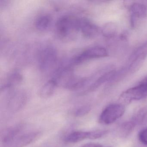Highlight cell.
<instances>
[{
	"label": "cell",
	"instance_id": "cell-2",
	"mask_svg": "<svg viewBox=\"0 0 147 147\" xmlns=\"http://www.w3.org/2000/svg\"><path fill=\"white\" fill-rule=\"evenodd\" d=\"M24 130L7 142L2 143L3 147H24L34 142L40 136L38 131H24Z\"/></svg>",
	"mask_w": 147,
	"mask_h": 147
},
{
	"label": "cell",
	"instance_id": "cell-12",
	"mask_svg": "<svg viewBox=\"0 0 147 147\" xmlns=\"http://www.w3.org/2000/svg\"><path fill=\"white\" fill-rule=\"evenodd\" d=\"M57 86V85L54 79L50 80L40 89L39 92L40 96L44 98H49L54 93Z\"/></svg>",
	"mask_w": 147,
	"mask_h": 147
},
{
	"label": "cell",
	"instance_id": "cell-20",
	"mask_svg": "<svg viewBox=\"0 0 147 147\" xmlns=\"http://www.w3.org/2000/svg\"></svg>",
	"mask_w": 147,
	"mask_h": 147
},
{
	"label": "cell",
	"instance_id": "cell-13",
	"mask_svg": "<svg viewBox=\"0 0 147 147\" xmlns=\"http://www.w3.org/2000/svg\"><path fill=\"white\" fill-rule=\"evenodd\" d=\"M51 18L49 15H44L38 18L35 23L36 29L41 31H44L48 30L51 26Z\"/></svg>",
	"mask_w": 147,
	"mask_h": 147
},
{
	"label": "cell",
	"instance_id": "cell-11",
	"mask_svg": "<svg viewBox=\"0 0 147 147\" xmlns=\"http://www.w3.org/2000/svg\"><path fill=\"white\" fill-rule=\"evenodd\" d=\"M136 125V123L132 119L124 122L121 124L118 128L117 130V134L121 137H126L133 131Z\"/></svg>",
	"mask_w": 147,
	"mask_h": 147
},
{
	"label": "cell",
	"instance_id": "cell-8",
	"mask_svg": "<svg viewBox=\"0 0 147 147\" xmlns=\"http://www.w3.org/2000/svg\"><path fill=\"white\" fill-rule=\"evenodd\" d=\"M80 31L85 36L93 38L99 33L100 30L98 26L86 18H80L79 23Z\"/></svg>",
	"mask_w": 147,
	"mask_h": 147
},
{
	"label": "cell",
	"instance_id": "cell-15",
	"mask_svg": "<svg viewBox=\"0 0 147 147\" xmlns=\"http://www.w3.org/2000/svg\"><path fill=\"white\" fill-rule=\"evenodd\" d=\"M117 27L116 25L113 23H109L105 25L102 30L103 35L106 37L114 36L117 33Z\"/></svg>",
	"mask_w": 147,
	"mask_h": 147
},
{
	"label": "cell",
	"instance_id": "cell-9",
	"mask_svg": "<svg viewBox=\"0 0 147 147\" xmlns=\"http://www.w3.org/2000/svg\"><path fill=\"white\" fill-rule=\"evenodd\" d=\"M86 139H95L94 131H76L68 134L64 141L68 143H75Z\"/></svg>",
	"mask_w": 147,
	"mask_h": 147
},
{
	"label": "cell",
	"instance_id": "cell-4",
	"mask_svg": "<svg viewBox=\"0 0 147 147\" xmlns=\"http://www.w3.org/2000/svg\"><path fill=\"white\" fill-rule=\"evenodd\" d=\"M146 97L147 86L140 83L138 86L123 92L119 97V101L123 105L128 104L131 101L139 100Z\"/></svg>",
	"mask_w": 147,
	"mask_h": 147
},
{
	"label": "cell",
	"instance_id": "cell-5",
	"mask_svg": "<svg viewBox=\"0 0 147 147\" xmlns=\"http://www.w3.org/2000/svg\"><path fill=\"white\" fill-rule=\"evenodd\" d=\"M108 56L105 48L99 46L92 47L84 51L75 59L76 63H80L88 60L106 57Z\"/></svg>",
	"mask_w": 147,
	"mask_h": 147
},
{
	"label": "cell",
	"instance_id": "cell-18",
	"mask_svg": "<svg viewBox=\"0 0 147 147\" xmlns=\"http://www.w3.org/2000/svg\"><path fill=\"white\" fill-rule=\"evenodd\" d=\"M81 147H103L102 145L99 144L94 143H89L84 144Z\"/></svg>",
	"mask_w": 147,
	"mask_h": 147
},
{
	"label": "cell",
	"instance_id": "cell-19",
	"mask_svg": "<svg viewBox=\"0 0 147 147\" xmlns=\"http://www.w3.org/2000/svg\"><path fill=\"white\" fill-rule=\"evenodd\" d=\"M140 83H142V84H144V85L147 86V76L140 82Z\"/></svg>",
	"mask_w": 147,
	"mask_h": 147
},
{
	"label": "cell",
	"instance_id": "cell-17",
	"mask_svg": "<svg viewBox=\"0 0 147 147\" xmlns=\"http://www.w3.org/2000/svg\"><path fill=\"white\" fill-rule=\"evenodd\" d=\"M138 138L142 143L147 145V128L143 129L139 132Z\"/></svg>",
	"mask_w": 147,
	"mask_h": 147
},
{
	"label": "cell",
	"instance_id": "cell-7",
	"mask_svg": "<svg viewBox=\"0 0 147 147\" xmlns=\"http://www.w3.org/2000/svg\"><path fill=\"white\" fill-rule=\"evenodd\" d=\"M26 94L23 92H18L11 95L7 103V107L12 112L19 111L24 108L27 102Z\"/></svg>",
	"mask_w": 147,
	"mask_h": 147
},
{
	"label": "cell",
	"instance_id": "cell-16",
	"mask_svg": "<svg viewBox=\"0 0 147 147\" xmlns=\"http://www.w3.org/2000/svg\"><path fill=\"white\" fill-rule=\"evenodd\" d=\"M91 107L88 105L81 106L77 107L74 111V115L76 117H82L90 112Z\"/></svg>",
	"mask_w": 147,
	"mask_h": 147
},
{
	"label": "cell",
	"instance_id": "cell-1",
	"mask_svg": "<svg viewBox=\"0 0 147 147\" xmlns=\"http://www.w3.org/2000/svg\"><path fill=\"white\" fill-rule=\"evenodd\" d=\"M80 18L71 16L60 18L56 24V31L60 38H69L79 30Z\"/></svg>",
	"mask_w": 147,
	"mask_h": 147
},
{
	"label": "cell",
	"instance_id": "cell-3",
	"mask_svg": "<svg viewBox=\"0 0 147 147\" xmlns=\"http://www.w3.org/2000/svg\"><path fill=\"white\" fill-rule=\"evenodd\" d=\"M125 112V107L123 104H111L102 111L100 116L99 122L103 124H111L122 117Z\"/></svg>",
	"mask_w": 147,
	"mask_h": 147
},
{
	"label": "cell",
	"instance_id": "cell-10",
	"mask_svg": "<svg viewBox=\"0 0 147 147\" xmlns=\"http://www.w3.org/2000/svg\"><path fill=\"white\" fill-rule=\"evenodd\" d=\"M146 7L140 3H134L130 7L131 21L132 26H134L136 20L142 18L146 16Z\"/></svg>",
	"mask_w": 147,
	"mask_h": 147
},
{
	"label": "cell",
	"instance_id": "cell-14",
	"mask_svg": "<svg viewBox=\"0 0 147 147\" xmlns=\"http://www.w3.org/2000/svg\"><path fill=\"white\" fill-rule=\"evenodd\" d=\"M147 56V42L139 47L131 57L130 61H142Z\"/></svg>",
	"mask_w": 147,
	"mask_h": 147
},
{
	"label": "cell",
	"instance_id": "cell-6",
	"mask_svg": "<svg viewBox=\"0 0 147 147\" xmlns=\"http://www.w3.org/2000/svg\"><path fill=\"white\" fill-rule=\"evenodd\" d=\"M57 61V53L52 48H45L40 53L39 64L42 70L49 69L55 65Z\"/></svg>",
	"mask_w": 147,
	"mask_h": 147
}]
</instances>
